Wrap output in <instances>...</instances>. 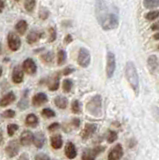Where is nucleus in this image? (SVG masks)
<instances>
[{
    "instance_id": "25",
    "label": "nucleus",
    "mask_w": 159,
    "mask_h": 160,
    "mask_svg": "<svg viewBox=\"0 0 159 160\" xmlns=\"http://www.w3.org/2000/svg\"><path fill=\"white\" fill-rule=\"evenodd\" d=\"M66 59H67V54L65 50H59L58 53H57V64L59 66H61L64 63L66 62Z\"/></svg>"
},
{
    "instance_id": "48",
    "label": "nucleus",
    "mask_w": 159,
    "mask_h": 160,
    "mask_svg": "<svg viewBox=\"0 0 159 160\" xmlns=\"http://www.w3.org/2000/svg\"><path fill=\"white\" fill-rule=\"evenodd\" d=\"M153 39H155V40H159V32L155 33L153 35Z\"/></svg>"
},
{
    "instance_id": "2",
    "label": "nucleus",
    "mask_w": 159,
    "mask_h": 160,
    "mask_svg": "<svg viewBox=\"0 0 159 160\" xmlns=\"http://www.w3.org/2000/svg\"><path fill=\"white\" fill-rule=\"evenodd\" d=\"M125 76L129 85L133 89V91L138 95L139 93V77L135 64L132 61H127L125 65Z\"/></svg>"
},
{
    "instance_id": "27",
    "label": "nucleus",
    "mask_w": 159,
    "mask_h": 160,
    "mask_svg": "<svg viewBox=\"0 0 159 160\" xmlns=\"http://www.w3.org/2000/svg\"><path fill=\"white\" fill-rule=\"evenodd\" d=\"M73 87V81L71 79H64L63 80V83H62V88H63V91L64 92H70L71 89Z\"/></svg>"
},
{
    "instance_id": "23",
    "label": "nucleus",
    "mask_w": 159,
    "mask_h": 160,
    "mask_svg": "<svg viewBox=\"0 0 159 160\" xmlns=\"http://www.w3.org/2000/svg\"><path fill=\"white\" fill-rule=\"evenodd\" d=\"M54 104H55L58 108L65 109L68 105V99L66 97L59 95V96H56L55 98H54Z\"/></svg>"
},
{
    "instance_id": "38",
    "label": "nucleus",
    "mask_w": 159,
    "mask_h": 160,
    "mask_svg": "<svg viewBox=\"0 0 159 160\" xmlns=\"http://www.w3.org/2000/svg\"><path fill=\"white\" fill-rule=\"evenodd\" d=\"M15 115H16V113H15V111H14V110L8 109V110H5V111H4L1 114V116L3 118H14V117H15Z\"/></svg>"
},
{
    "instance_id": "12",
    "label": "nucleus",
    "mask_w": 159,
    "mask_h": 160,
    "mask_svg": "<svg viewBox=\"0 0 159 160\" xmlns=\"http://www.w3.org/2000/svg\"><path fill=\"white\" fill-rule=\"evenodd\" d=\"M11 77H12L13 83H15V84L21 83L23 81V78H24V71H23L22 67H20L19 65H16V66L13 68Z\"/></svg>"
},
{
    "instance_id": "20",
    "label": "nucleus",
    "mask_w": 159,
    "mask_h": 160,
    "mask_svg": "<svg viewBox=\"0 0 159 160\" xmlns=\"http://www.w3.org/2000/svg\"><path fill=\"white\" fill-rule=\"evenodd\" d=\"M14 28H15V30L18 32V34L24 35L27 31L28 23H27L26 20H19V21H17V23L15 24Z\"/></svg>"
},
{
    "instance_id": "53",
    "label": "nucleus",
    "mask_w": 159,
    "mask_h": 160,
    "mask_svg": "<svg viewBox=\"0 0 159 160\" xmlns=\"http://www.w3.org/2000/svg\"><path fill=\"white\" fill-rule=\"evenodd\" d=\"M158 49H159V45H158Z\"/></svg>"
},
{
    "instance_id": "11",
    "label": "nucleus",
    "mask_w": 159,
    "mask_h": 160,
    "mask_svg": "<svg viewBox=\"0 0 159 160\" xmlns=\"http://www.w3.org/2000/svg\"><path fill=\"white\" fill-rule=\"evenodd\" d=\"M97 129V125L94 123H86L85 126H84L83 131L81 132V137L83 140L88 139L89 137H91L92 135L95 133Z\"/></svg>"
},
{
    "instance_id": "39",
    "label": "nucleus",
    "mask_w": 159,
    "mask_h": 160,
    "mask_svg": "<svg viewBox=\"0 0 159 160\" xmlns=\"http://www.w3.org/2000/svg\"><path fill=\"white\" fill-rule=\"evenodd\" d=\"M35 160H51V159L45 153H39L35 156Z\"/></svg>"
},
{
    "instance_id": "33",
    "label": "nucleus",
    "mask_w": 159,
    "mask_h": 160,
    "mask_svg": "<svg viewBox=\"0 0 159 160\" xmlns=\"http://www.w3.org/2000/svg\"><path fill=\"white\" fill-rule=\"evenodd\" d=\"M18 128H19V126L17 124H9L8 126H7V133H8V135L9 136H13L14 135V133H15L17 130H18Z\"/></svg>"
},
{
    "instance_id": "40",
    "label": "nucleus",
    "mask_w": 159,
    "mask_h": 160,
    "mask_svg": "<svg viewBox=\"0 0 159 160\" xmlns=\"http://www.w3.org/2000/svg\"><path fill=\"white\" fill-rule=\"evenodd\" d=\"M59 123H57V122H54V123H52V124H50L48 126V130L49 131H54V130H56V129H58L59 128Z\"/></svg>"
},
{
    "instance_id": "28",
    "label": "nucleus",
    "mask_w": 159,
    "mask_h": 160,
    "mask_svg": "<svg viewBox=\"0 0 159 160\" xmlns=\"http://www.w3.org/2000/svg\"><path fill=\"white\" fill-rule=\"evenodd\" d=\"M143 5L147 9L155 8L159 6V0H143Z\"/></svg>"
},
{
    "instance_id": "26",
    "label": "nucleus",
    "mask_w": 159,
    "mask_h": 160,
    "mask_svg": "<svg viewBox=\"0 0 159 160\" xmlns=\"http://www.w3.org/2000/svg\"><path fill=\"white\" fill-rule=\"evenodd\" d=\"M35 5H36V0H25V2H24V8H25L27 12L31 13L35 9Z\"/></svg>"
},
{
    "instance_id": "34",
    "label": "nucleus",
    "mask_w": 159,
    "mask_h": 160,
    "mask_svg": "<svg viewBox=\"0 0 159 160\" xmlns=\"http://www.w3.org/2000/svg\"><path fill=\"white\" fill-rule=\"evenodd\" d=\"M17 106L19 109H21V110H24L28 107V100H27V96L25 97V94H24V96L22 97V99L20 100V101L18 102Z\"/></svg>"
},
{
    "instance_id": "49",
    "label": "nucleus",
    "mask_w": 159,
    "mask_h": 160,
    "mask_svg": "<svg viewBox=\"0 0 159 160\" xmlns=\"http://www.w3.org/2000/svg\"><path fill=\"white\" fill-rule=\"evenodd\" d=\"M2 141H3V132L2 130H0V144H1Z\"/></svg>"
},
{
    "instance_id": "51",
    "label": "nucleus",
    "mask_w": 159,
    "mask_h": 160,
    "mask_svg": "<svg viewBox=\"0 0 159 160\" xmlns=\"http://www.w3.org/2000/svg\"><path fill=\"white\" fill-rule=\"evenodd\" d=\"M2 53V46H1V43H0V54Z\"/></svg>"
},
{
    "instance_id": "13",
    "label": "nucleus",
    "mask_w": 159,
    "mask_h": 160,
    "mask_svg": "<svg viewBox=\"0 0 159 160\" xmlns=\"http://www.w3.org/2000/svg\"><path fill=\"white\" fill-rule=\"evenodd\" d=\"M33 138L34 134L29 130H25L20 135V144L24 145V146H28V145L33 143Z\"/></svg>"
},
{
    "instance_id": "37",
    "label": "nucleus",
    "mask_w": 159,
    "mask_h": 160,
    "mask_svg": "<svg viewBox=\"0 0 159 160\" xmlns=\"http://www.w3.org/2000/svg\"><path fill=\"white\" fill-rule=\"evenodd\" d=\"M49 14H50L49 10L46 9L45 7H42L40 9V11H39V18L42 19V20H46L49 17Z\"/></svg>"
},
{
    "instance_id": "31",
    "label": "nucleus",
    "mask_w": 159,
    "mask_h": 160,
    "mask_svg": "<svg viewBox=\"0 0 159 160\" xmlns=\"http://www.w3.org/2000/svg\"><path fill=\"white\" fill-rule=\"evenodd\" d=\"M159 17V10H154V11H149L148 13L145 14V18L149 21L155 20Z\"/></svg>"
},
{
    "instance_id": "5",
    "label": "nucleus",
    "mask_w": 159,
    "mask_h": 160,
    "mask_svg": "<svg viewBox=\"0 0 159 160\" xmlns=\"http://www.w3.org/2000/svg\"><path fill=\"white\" fill-rule=\"evenodd\" d=\"M116 68V59L113 52L108 51L106 56V75L108 78H112Z\"/></svg>"
},
{
    "instance_id": "14",
    "label": "nucleus",
    "mask_w": 159,
    "mask_h": 160,
    "mask_svg": "<svg viewBox=\"0 0 159 160\" xmlns=\"http://www.w3.org/2000/svg\"><path fill=\"white\" fill-rule=\"evenodd\" d=\"M43 36V32L38 31V30H32L28 33L27 37H26V41L28 44H34L36 43L38 40H40Z\"/></svg>"
},
{
    "instance_id": "22",
    "label": "nucleus",
    "mask_w": 159,
    "mask_h": 160,
    "mask_svg": "<svg viewBox=\"0 0 159 160\" xmlns=\"http://www.w3.org/2000/svg\"><path fill=\"white\" fill-rule=\"evenodd\" d=\"M50 142H51V146L54 149H60L62 147V144H63V140L60 134H56V135H53L50 139Z\"/></svg>"
},
{
    "instance_id": "10",
    "label": "nucleus",
    "mask_w": 159,
    "mask_h": 160,
    "mask_svg": "<svg viewBox=\"0 0 159 160\" xmlns=\"http://www.w3.org/2000/svg\"><path fill=\"white\" fill-rule=\"evenodd\" d=\"M123 156V148L121 144H116L108 154V160H119Z\"/></svg>"
},
{
    "instance_id": "16",
    "label": "nucleus",
    "mask_w": 159,
    "mask_h": 160,
    "mask_svg": "<svg viewBox=\"0 0 159 160\" xmlns=\"http://www.w3.org/2000/svg\"><path fill=\"white\" fill-rule=\"evenodd\" d=\"M59 80H60V73H55L49 79L48 88L50 91H56L59 88Z\"/></svg>"
},
{
    "instance_id": "19",
    "label": "nucleus",
    "mask_w": 159,
    "mask_h": 160,
    "mask_svg": "<svg viewBox=\"0 0 159 160\" xmlns=\"http://www.w3.org/2000/svg\"><path fill=\"white\" fill-rule=\"evenodd\" d=\"M33 143L37 148H42L44 143H45V135L42 132H37L34 134Z\"/></svg>"
},
{
    "instance_id": "1",
    "label": "nucleus",
    "mask_w": 159,
    "mask_h": 160,
    "mask_svg": "<svg viewBox=\"0 0 159 160\" xmlns=\"http://www.w3.org/2000/svg\"><path fill=\"white\" fill-rule=\"evenodd\" d=\"M95 16L98 23L104 30H112L118 26V14L110 11L105 0L95 1Z\"/></svg>"
},
{
    "instance_id": "47",
    "label": "nucleus",
    "mask_w": 159,
    "mask_h": 160,
    "mask_svg": "<svg viewBox=\"0 0 159 160\" xmlns=\"http://www.w3.org/2000/svg\"><path fill=\"white\" fill-rule=\"evenodd\" d=\"M4 7H5V2L4 0H0V13L4 10Z\"/></svg>"
},
{
    "instance_id": "30",
    "label": "nucleus",
    "mask_w": 159,
    "mask_h": 160,
    "mask_svg": "<svg viewBox=\"0 0 159 160\" xmlns=\"http://www.w3.org/2000/svg\"><path fill=\"white\" fill-rule=\"evenodd\" d=\"M41 59L44 61V63L51 64V62L53 61V59H54V54H53V52L44 53V54L41 55Z\"/></svg>"
},
{
    "instance_id": "9",
    "label": "nucleus",
    "mask_w": 159,
    "mask_h": 160,
    "mask_svg": "<svg viewBox=\"0 0 159 160\" xmlns=\"http://www.w3.org/2000/svg\"><path fill=\"white\" fill-rule=\"evenodd\" d=\"M19 151V143L17 140H11L10 142H8L5 147V152L8 157H14L18 154Z\"/></svg>"
},
{
    "instance_id": "21",
    "label": "nucleus",
    "mask_w": 159,
    "mask_h": 160,
    "mask_svg": "<svg viewBox=\"0 0 159 160\" xmlns=\"http://www.w3.org/2000/svg\"><path fill=\"white\" fill-rule=\"evenodd\" d=\"M147 65L148 68L150 70V72L154 73L156 71V69L158 67V59L155 55H150L147 59Z\"/></svg>"
},
{
    "instance_id": "7",
    "label": "nucleus",
    "mask_w": 159,
    "mask_h": 160,
    "mask_svg": "<svg viewBox=\"0 0 159 160\" xmlns=\"http://www.w3.org/2000/svg\"><path fill=\"white\" fill-rule=\"evenodd\" d=\"M104 150H105V147L103 146H96L91 149L84 150L82 154V160H95L97 155L100 154Z\"/></svg>"
},
{
    "instance_id": "3",
    "label": "nucleus",
    "mask_w": 159,
    "mask_h": 160,
    "mask_svg": "<svg viewBox=\"0 0 159 160\" xmlns=\"http://www.w3.org/2000/svg\"><path fill=\"white\" fill-rule=\"evenodd\" d=\"M87 111L91 115L95 117L101 116L102 114V98L99 94L93 96L90 100L88 101L86 105Z\"/></svg>"
},
{
    "instance_id": "29",
    "label": "nucleus",
    "mask_w": 159,
    "mask_h": 160,
    "mask_svg": "<svg viewBox=\"0 0 159 160\" xmlns=\"http://www.w3.org/2000/svg\"><path fill=\"white\" fill-rule=\"evenodd\" d=\"M71 110H72V112L75 114L81 113V104L79 102V100H73L71 104Z\"/></svg>"
},
{
    "instance_id": "46",
    "label": "nucleus",
    "mask_w": 159,
    "mask_h": 160,
    "mask_svg": "<svg viewBox=\"0 0 159 160\" xmlns=\"http://www.w3.org/2000/svg\"><path fill=\"white\" fill-rule=\"evenodd\" d=\"M18 160H29V156L26 153H22L20 155V157L18 158Z\"/></svg>"
},
{
    "instance_id": "18",
    "label": "nucleus",
    "mask_w": 159,
    "mask_h": 160,
    "mask_svg": "<svg viewBox=\"0 0 159 160\" xmlns=\"http://www.w3.org/2000/svg\"><path fill=\"white\" fill-rule=\"evenodd\" d=\"M65 155L66 157L69 159H74L77 155V150L75 145L72 142H67L66 146H65Z\"/></svg>"
},
{
    "instance_id": "50",
    "label": "nucleus",
    "mask_w": 159,
    "mask_h": 160,
    "mask_svg": "<svg viewBox=\"0 0 159 160\" xmlns=\"http://www.w3.org/2000/svg\"><path fill=\"white\" fill-rule=\"evenodd\" d=\"M2 73H3V69H2V67L0 66V77L2 76Z\"/></svg>"
},
{
    "instance_id": "42",
    "label": "nucleus",
    "mask_w": 159,
    "mask_h": 160,
    "mask_svg": "<svg viewBox=\"0 0 159 160\" xmlns=\"http://www.w3.org/2000/svg\"><path fill=\"white\" fill-rule=\"evenodd\" d=\"M74 71H75V69H74L73 67H66L65 69L63 70L62 74H63V75H69V74L73 73Z\"/></svg>"
},
{
    "instance_id": "52",
    "label": "nucleus",
    "mask_w": 159,
    "mask_h": 160,
    "mask_svg": "<svg viewBox=\"0 0 159 160\" xmlns=\"http://www.w3.org/2000/svg\"><path fill=\"white\" fill-rule=\"evenodd\" d=\"M15 1H20V0H15Z\"/></svg>"
},
{
    "instance_id": "41",
    "label": "nucleus",
    "mask_w": 159,
    "mask_h": 160,
    "mask_svg": "<svg viewBox=\"0 0 159 160\" xmlns=\"http://www.w3.org/2000/svg\"><path fill=\"white\" fill-rule=\"evenodd\" d=\"M152 112H153L154 117H155V118H156V120L159 122V107L154 106V107L152 108Z\"/></svg>"
},
{
    "instance_id": "44",
    "label": "nucleus",
    "mask_w": 159,
    "mask_h": 160,
    "mask_svg": "<svg viewBox=\"0 0 159 160\" xmlns=\"http://www.w3.org/2000/svg\"><path fill=\"white\" fill-rule=\"evenodd\" d=\"M151 30H153V31H157V30H159V21L157 22H154L152 25H151Z\"/></svg>"
},
{
    "instance_id": "4",
    "label": "nucleus",
    "mask_w": 159,
    "mask_h": 160,
    "mask_svg": "<svg viewBox=\"0 0 159 160\" xmlns=\"http://www.w3.org/2000/svg\"><path fill=\"white\" fill-rule=\"evenodd\" d=\"M77 62L79 64V66H81L83 68H86L89 66V64L91 62V55L89 50L81 47L78 51V56H77Z\"/></svg>"
},
{
    "instance_id": "6",
    "label": "nucleus",
    "mask_w": 159,
    "mask_h": 160,
    "mask_svg": "<svg viewBox=\"0 0 159 160\" xmlns=\"http://www.w3.org/2000/svg\"><path fill=\"white\" fill-rule=\"evenodd\" d=\"M7 44L11 51H18L21 47V39L16 33L9 32L7 35Z\"/></svg>"
},
{
    "instance_id": "45",
    "label": "nucleus",
    "mask_w": 159,
    "mask_h": 160,
    "mask_svg": "<svg viewBox=\"0 0 159 160\" xmlns=\"http://www.w3.org/2000/svg\"><path fill=\"white\" fill-rule=\"evenodd\" d=\"M72 124L74 127H79V125H80V119L79 118H74L72 120Z\"/></svg>"
},
{
    "instance_id": "43",
    "label": "nucleus",
    "mask_w": 159,
    "mask_h": 160,
    "mask_svg": "<svg viewBox=\"0 0 159 160\" xmlns=\"http://www.w3.org/2000/svg\"><path fill=\"white\" fill-rule=\"evenodd\" d=\"M73 41V38H72V35L71 34H67L65 38H64V43L65 44H69Z\"/></svg>"
},
{
    "instance_id": "24",
    "label": "nucleus",
    "mask_w": 159,
    "mask_h": 160,
    "mask_svg": "<svg viewBox=\"0 0 159 160\" xmlns=\"http://www.w3.org/2000/svg\"><path fill=\"white\" fill-rule=\"evenodd\" d=\"M25 124L29 127H35L38 124V117L35 114H28L25 119Z\"/></svg>"
},
{
    "instance_id": "17",
    "label": "nucleus",
    "mask_w": 159,
    "mask_h": 160,
    "mask_svg": "<svg viewBox=\"0 0 159 160\" xmlns=\"http://www.w3.org/2000/svg\"><path fill=\"white\" fill-rule=\"evenodd\" d=\"M15 99H16V96H15V94H14V92H12V91L8 92L4 95L1 100H0V106L5 107L7 105L11 104L12 102L15 101Z\"/></svg>"
},
{
    "instance_id": "8",
    "label": "nucleus",
    "mask_w": 159,
    "mask_h": 160,
    "mask_svg": "<svg viewBox=\"0 0 159 160\" xmlns=\"http://www.w3.org/2000/svg\"><path fill=\"white\" fill-rule=\"evenodd\" d=\"M23 71L28 75H34L37 72V65L36 62L32 58H27L22 63Z\"/></svg>"
},
{
    "instance_id": "35",
    "label": "nucleus",
    "mask_w": 159,
    "mask_h": 160,
    "mask_svg": "<svg viewBox=\"0 0 159 160\" xmlns=\"http://www.w3.org/2000/svg\"><path fill=\"white\" fill-rule=\"evenodd\" d=\"M118 138V134L116 131H114V130H110L108 133V138H107V141L109 143H113L114 141H116Z\"/></svg>"
},
{
    "instance_id": "15",
    "label": "nucleus",
    "mask_w": 159,
    "mask_h": 160,
    "mask_svg": "<svg viewBox=\"0 0 159 160\" xmlns=\"http://www.w3.org/2000/svg\"><path fill=\"white\" fill-rule=\"evenodd\" d=\"M48 101V97L45 93L43 92H39L35 94L32 98V104L34 106H41L42 104L46 103Z\"/></svg>"
},
{
    "instance_id": "32",
    "label": "nucleus",
    "mask_w": 159,
    "mask_h": 160,
    "mask_svg": "<svg viewBox=\"0 0 159 160\" xmlns=\"http://www.w3.org/2000/svg\"><path fill=\"white\" fill-rule=\"evenodd\" d=\"M41 114H42V116H44V117H46V118H52V117H55V112L53 111L52 109H50V108H44L43 110H42V112H41Z\"/></svg>"
},
{
    "instance_id": "36",
    "label": "nucleus",
    "mask_w": 159,
    "mask_h": 160,
    "mask_svg": "<svg viewBox=\"0 0 159 160\" xmlns=\"http://www.w3.org/2000/svg\"><path fill=\"white\" fill-rule=\"evenodd\" d=\"M56 37H57V32L54 27H50L49 28V39L48 41L49 42H54L56 40Z\"/></svg>"
}]
</instances>
